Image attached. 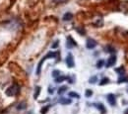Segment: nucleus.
<instances>
[{
  "label": "nucleus",
  "mask_w": 128,
  "mask_h": 114,
  "mask_svg": "<svg viewBox=\"0 0 128 114\" xmlns=\"http://www.w3.org/2000/svg\"><path fill=\"white\" fill-rule=\"evenodd\" d=\"M58 54L57 53H53V52H49L48 55L44 58V59H42L40 60V62L38 63V68H36V74H40V70H42V65L44 64V62L46 61V60H48V59H54V58H56V56H57Z\"/></svg>",
  "instance_id": "f257e3e1"
},
{
  "label": "nucleus",
  "mask_w": 128,
  "mask_h": 114,
  "mask_svg": "<svg viewBox=\"0 0 128 114\" xmlns=\"http://www.w3.org/2000/svg\"><path fill=\"white\" fill-rule=\"evenodd\" d=\"M19 90H20V87L18 84H13L11 85L7 90H6V94L8 96H15L19 93Z\"/></svg>",
  "instance_id": "f03ea898"
},
{
  "label": "nucleus",
  "mask_w": 128,
  "mask_h": 114,
  "mask_svg": "<svg viewBox=\"0 0 128 114\" xmlns=\"http://www.w3.org/2000/svg\"><path fill=\"white\" fill-rule=\"evenodd\" d=\"M66 65L68 67H73L75 65L74 63V58L72 56V54H68L67 55V58H66Z\"/></svg>",
  "instance_id": "7ed1b4c3"
},
{
  "label": "nucleus",
  "mask_w": 128,
  "mask_h": 114,
  "mask_svg": "<svg viewBox=\"0 0 128 114\" xmlns=\"http://www.w3.org/2000/svg\"><path fill=\"white\" fill-rule=\"evenodd\" d=\"M96 45H98V43H96L94 39H88V40H87L86 46H87V48H88L89 50L95 49V48L96 47Z\"/></svg>",
  "instance_id": "20e7f679"
},
{
  "label": "nucleus",
  "mask_w": 128,
  "mask_h": 114,
  "mask_svg": "<svg viewBox=\"0 0 128 114\" xmlns=\"http://www.w3.org/2000/svg\"><path fill=\"white\" fill-rule=\"evenodd\" d=\"M116 63V56H112L108 60V63H106V67H110L112 65H114V64Z\"/></svg>",
  "instance_id": "39448f33"
},
{
  "label": "nucleus",
  "mask_w": 128,
  "mask_h": 114,
  "mask_svg": "<svg viewBox=\"0 0 128 114\" xmlns=\"http://www.w3.org/2000/svg\"><path fill=\"white\" fill-rule=\"evenodd\" d=\"M75 46H77L76 42L72 39V37H68L67 38V47H68V49H71V48H73Z\"/></svg>",
  "instance_id": "423d86ee"
},
{
  "label": "nucleus",
  "mask_w": 128,
  "mask_h": 114,
  "mask_svg": "<svg viewBox=\"0 0 128 114\" xmlns=\"http://www.w3.org/2000/svg\"><path fill=\"white\" fill-rule=\"evenodd\" d=\"M108 101L110 103V105H112V106H114L115 105V103H116V100H115V96L113 95V94H108Z\"/></svg>",
  "instance_id": "0eeeda50"
},
{
  "label": "nucleus",
  "mask_w": 128,
  "mask_h": 114,
  "mask_svg": "<svg viewBox=\"0 0 128 114\" xmlns=\"http://www.w3.org/2000/svg\"><path fill=\"white\" fill-rule=\"evenodd\" d=\"M72 18H73V15L68 12V13H65V14H64V16L62 19H63V21H70Z\"/></svg>",
  "instance_id": "6e6552de"
},
{
  "label": "nucleus",
  "mask_w": 128,
  "mask_h": 114,
  "mask_svg": "<svg viewBox=\"0 0 128 114\" xmlns=\"http://www.w3.org/2000/svg\"><path fill=\"white\" fill-rule=\"evenodd\" d=\"M40 92V86H36V90H34V99H36V98L38 97Z\"/></svg>",
  "instance_id": "1a4fd4ad"
},
{
  "label": "nucleus",
  "mask_w": 128,
  "mask_h": 114,
  "mask_svg": "<svg viewBox=\"0 0 128 114\" xmlns=\"http://www.w3.org/2000/svg\"><path fill=\"white\" fill-rule=\"evenodd\" d=\"M59 102L61 104H70L71 103V99H67V98H61L59 100Z\"/></svg>",
  "instance_id": "9d476101"
},
{
  "label": "nucleus",
  "mask_w": 128,
  "mask_h": 114,
  "mask_svg": "<svg viewBox=\"0 0 128 114\" xmlns=\"http://www.w3.org/2000/svg\"><path fill=\"white\" fill-rule=\"evenodd\" d=\"M95 106H96V107H98L100 110H102L104 113L106 112V108H104V106L102 104H100V103H96V104H95Z\"/></svg>",
  "instance_id": "9b49d317"
},
{
  "label": "nucleus",
  "mask_w": 128,
  "mask_h": 114,
  "mask_svg": "<svg viewBox=\"0 0 128 114\" xmlns=\"http://www.w3.org/2000/svg\"><path fill=\"white\" fill-rule=\"evenodd\" d=\"M67 90V86H61V87H59V89H58V94H62V93H64L65 91Z\"/></svg>",
  "instance_id": "f8f14e48"
},
{
  "label": "nucleus",
  "mask_w": 128,
  "mask_h": 114,
  "mask_svg": "<svg viewBox=\"0 0 128 114\" xmlns=\"http://www.w3.org/2000/svg\"><path fill=\"white\" fill-rule=\"evenodd\" d=\"M115 71H116L117 73H119L120 75H122V74H124V71H125V70H124V68L121 66V67H118V68H116V69H115Z\"/></svg>",
  "instance_id": "ddd939ff"
},
{
  "label": "nucleus",
  "mask_w": 128,
  "mask_h": 114,
  "mask_svg": "<svg viewBox=\"0 0 128 114\" xmlns=\"http://www.w3.org/2000/svg\"><path fill=\"white\" fill-rule=\"evenodd\" d=\"M65 77H57V78H55V82H57V83H59V82H64L65 81Z\"/></svg>",
  "instance_id": "4468645a"
},
{
  "label": "nucleus",
  "mask_w": 128,
  "mask_h": 114,
  "mask_svg": "<svg viewBox=\"0 0 128 114\" xmlns=\"http://www.w3.org/2000/svg\"><path fill=\"white\" fill-rule=\"evenodd\" d=\"M69 96H70V97L80 98V95H79L77 92H74V91H71V92H69Z\"/></svg>",
  "instance_id": "2eb2a0df"
},
{
  "label": "nucleus",
  "mask_w": 128,
  "mask_h": 114,
  "mask_svg": "<svg viewBox=\"0 0 128 114\" xmlns=\"http://www.w3.org/2000/svg\"><path fill=\"white\" fill-rule=\"evenodd\" d=\"M104 60L98 61V62L96 63V67H98V68H102V67L104 66Z\"/></svg>",
  "instance_id": "dca6fc26"
},
{
  "label": "nucleus",
  "mask_w": 128,
  "mask_h": 114,
  "mask_svg": "<svg viewBox=\"0 0 128 114\" xmlns=\"http://www.w3.org/2000/svg\"><path fill=\"white\" fill-rule=\"evenodd\" d=\"M60 75V71L59 70H57V69H55V70H53L52 71V77L55 79V78H57V77H59Z\"/></svg>",
  "instance_id": "f3484780"
},
{
  "label": "nucleus",
  "mask_w": 128,
  "mask_h": 114,
  "mask_svg": "<svg viewBox=\"0 0 128 114\" xmlns=\"http://www.w3.org/2000/svg\"><path fill=\"white\" fill-rule=\"evenodd\" d=\"M108 82H110V80H108V78H104V79H102V81L100 82V85H104V84L108 83Z\"/></svg>",
  "instance_id": "a211bd4d"
},
{
  "label": "nucleus",
  "mask_w": 128,
  "mask_h": 114,
  "mask_svg": "<svg viewBox=\"0 0 128 114\" xmlns=\"http://www.w3.org/2000/svg\"><path fill=\"white\" fill-rule=\"evenodd\" d=\"M96 82H98V78H96V75H95V77H92V78L90 79V81H89V82H90V83H92V84L96 83Z\"/></svg>",
  "instance_id": "6ab92c4d"
},
{
  "label": "nucleus",
  "mask_w": 128,
  "mask_h": 114,
  "mask_svg": "<svg viewBox=\"0 0 128 114\" xmlns=\"http://www.w3.org/2000/svg\"><path fill=\"white\" fill-rule=\"evenodd\" d=\"M92 94H93V91H92L91 89H87V90H86V92H85V95H86L87 97H91V96H92Z\"/></svg>",
  "instance_id": "aec40b11"
},
{
  "label": "nucleus",
  "mask_w": 128,
  "mask_h": 114,
  "mask_svg": "<svg viewBox=\"0 0 128 114\" xmlns=\"http://www.w3.org/2000/svg\"><path fill=\"white\" fill-rule=\"evenodd\" d=\"M24 108H26V103L25 102H22L21 104H19L18 106H17V109H24Z\"/></svg>",
  "instance_id": "412c9836"
},
{
  "label": "nucleus",
  "mask_w": 128,
  "mask_h": 114,
  "mask_svg": "<svg viewBox=\"0 0 128 114\" xmlns=\"http://www.w3.org/2000/svg\"><path fill=\"white\" fill-rule=\"evenodd\" d=\"M128 82V79L125 77H120V79H119V81H118V83H121V82Z\"/></svg>",
  "instance_id": "4be33fe9"
},
{
  "label": "nucleus",
  "mask_w": 128,
  "mask_h": 114,
  "mask_svg": "<svg viewBox=\"0 0 128 114\" xmlns=\"http://www.w3.org/2000/svg\"><path fill=\"white\" fill-rule=\"evenodd\" d=\"M48 108H49V106H46V107H44V108L42 109V114H46V111L48 110Z\"/></svg>",
  "instance_id": "5701e85b"
},
{
  "label": "nucleus",
  "mask_w": 128,
  "mask_h": 114,
  "mask_svg": "<svg viewBox=\"0 0 128 114\" xmlns=\"http://www.w3.org/2000/svg\"><path fill=\"white\" fill-rule=\"evenodd\" d=\"M58 44H59V41H56V42H55V43H54V44L52 45V48H54V49H55V48H57Z\"/></svg>",
  "instance_id": "b1692460"
},
{
  "label": "nucleus",
  "mask_w": 128,
  "mask_h": 114,
  "mask_svg": "<svg viewBox=\"0 0 128 114\" xmlns=\"http://www.w3.org/2000/svg\"><path fill=\"white\" fill-rule=\"evenodd\" d=\"M48 92L49 93H52L53 92V88H48Z\"/></svg>",
  "instance_id": "393cba45"
},
{
  "label": "nucleus",
  "mask_w": 128,
  "mask_h": 114,
  "mask_svg": "<svg viewBox=\"0 0 128 114\" xmlns=\"http://www.w3.org/2000/svg\"><path fill=\"white\" fill-rule=\"evenodd\" d=\"M124 114H128V109L126 110V111H125V112H124Z\"/></svg>",
  "instance_id": "a878e982"
}]
</instances>
